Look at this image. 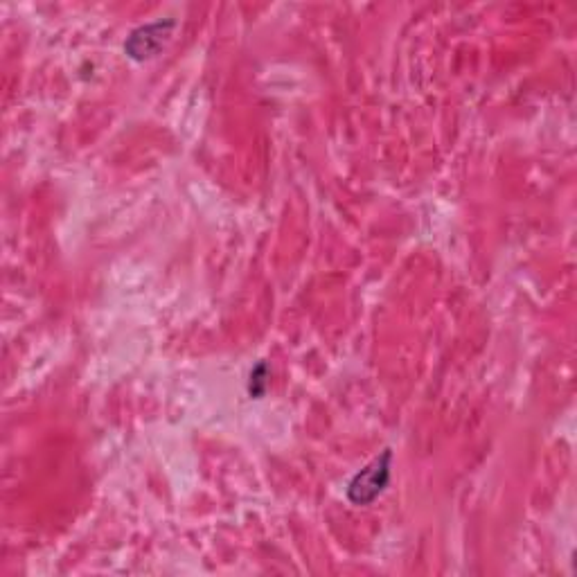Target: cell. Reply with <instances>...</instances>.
<instances>
[{"label": "cell", "instance_id": "obj_2", "mask_svg": "<svg viewBox=\"0 0 577 577\" xmlns=\"http://www.w3.org/2000/svg\"><path fill=\"white\" fill-rule=\"evenodd\" d=\"M170 28H172V23L142 25V28L133 32L129 41L124 43V50H127L129 57L133 59L154 57L165 43V37H167V32H170Z\"/></svg>", "mask_w": 577, "mask_h": 577}, {"label": "cell", "instance_id": "obj_1", "mask_svg": "<svg viewBox=\"0 0 577 577\" xmlns=\"http://www.w3.org/2000/svg\"><path fill=\"white\" fill-rule=\"evenodd\" d=\"M390 478V451L377 458L375 463L354 476V481L348 487V496L354 505H368L386 490Z\"/></svg>", "mask_w": 577, "mask_h": 577}]
</instances>
